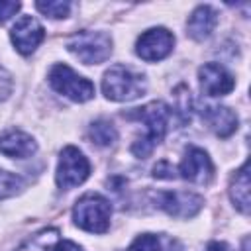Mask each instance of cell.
<instances>
[{"mask_svg": "<svg viewBox=\"0 0 251 251\" xmlns=\"http://www.w3.org/2000/svg\"><path fill=\"white\" fill-rule=\"evenodd\" d=\"M131 118L139 120L145 127L143 135H139L131 143V153L139 159H145L151 155V151L163 141L167 129H169V118L171 108L165 102H149L141 108H135Z\"/></svg>", "mask_w": 251, "mask_h": 251, "instance_id": "cell-1", "label": "cell"}, {"mask_svg": "<svg viewBox=\"0 0 251 251\" xmlns=\"http://www.w3.org/2000/svg\"><path fill=\"white\" fill-rule=\"evenodd\" d=\"M145 76L126 65H114L104 73L102 92L108 100L129 102L145 92Z\"/></svg>", "mask_w": 251, "mask_h": 251, "instance_id": "cell-2", "label": "cell"}, {"mask_svg": "<svg viewBox=\"0 0 251 251\" xmlns=\"http://www.w3.org/2000/svg\"><path fill=\"white\" fill-rule=\"evenodd\" d=\"M110 216L112 206L110 202L96 192H88L80 196L73 208V220L75 224L90 233H104L110 227Z\"/></svg>", "mask_w": 251, "mask_h": 251, "instance_id": "cell-3", "label": "cell"}, {"mask_svg": "<svg viewBox=\"0 0 251 251\" xmlns=\"http://www.w3.org/2000/svg\"><path fill=\"white\" fill-rule=\"evenodd\" d=\"M67 49L84 65H98L112 53V39L104 31H78L67 39Z\"/></svg>", "mask_w": 251, "mask_h": 251, "instance_id": "cell-4", "label": "cell"}, {"mask_svg": "<svg viewBox=\"0 0 251 251\" xmlns=\"http://www.w3.org/2000/svg\"><path fill=\"white\" fill-rule=\"evenodd\" d=\"M49 84L63 96L75 102H86L94 96V84L75 73L67 65H53L49 71Z\"/></svg>", "mask_w": 251, "mask_h": 251, "instance_id": "cell-5", "label": "cell"}, {"mask_svg": "<svg viewBox=\"0 0 251 251\" xmlns=\"http://www.w3.org/2000/svg\"><path fill=\"white\" fill-rule=\"evenodd\" d=\"M90 175V163L88 159L73 145H67L61 155H59V165H57V186L61 190H69L75 188L78 184H82Z\"/></svg>", "mask_w": 251, "mask_h": 251, "instance_id": "cell-6", "label": "cell"}, {"mask_svg": "<svg viewBox=\"0 0 251 251\" xmlns=\"http://www.w3.org/2000/svg\"><path fill=\"white\" fill-rule=\"evenodd\" d=\"M175 45V35L167 27H151L143 31L135 43V53L143 61H161L165 59Z\"/></svg>", "mask_w": 251, "mask_h": 251, "instance_id": "cell-7", "label": "cell"}, {"mask_svg": "<svg viewBox=\"0 0 251 251\" xmlns=\"http://www.w3.org/2000/svg\"><path fill=\"white\" fill-rule=\"evenodd\" d=\"M155 202L173 218H192L200 212L204 200L202 196L186 190H167L155 196Z\"/></svg>", "mask_w": 251, "mask_h": 251, "instance_id": "cell-8", "label": "cell"}, {"mask_svg": "<svg viewBox=\"0 0 251 251\" xmlns=\"http://www.w3.org/2000/svg\"><path fill=\"white\" fill-rule=\"evenodd\" d=\"M178 173L184 180H190L196 184H208L214 176V165L204 149L190 145L184 151V157L178 165Z\"/></svg>", "mask_w": 251, "mask_h": 251, "instance_id": "cell-9", "label": "cell"}, {"mask_svg": "<svg viewBox=\"0 0 251 251\" xmlns=\"http://www.w3.org/2000/svg\"><path fill=\"white\" fill-rule=\"evenodd\" d=\"M10 37H12V43L16 45V49H18L22 55H29V53H33V51L39 47V43L43 41L45 29H43V25H41L35 18H31V16H22V18L14 24V27H12V31H10Z\"/></svg>", "mask_w": 251, "mask_h": 251, "instance_id": "cell-10", "label": "cell"}, {"mask_svg": "<svg viewBox=\"0 0 251 251\" xmlns=\"http://www.w3.org/2000/svg\"><path fill=\"white\" fill-rule=\"evenodd\" d=\"M198 78H200L202 92L208 94V96H226L235 86L233 76L220 63H206V65H202L198 69Z\"/></svg>", "mask_w": 251, "mask_h": 251, "instance_id": "cell-11", "label": "cell"}, {"mask_svg": "<svg viewBox=\"0 0 251 251\" xmlns=\"http://www.w3.org/2000/svg\"><path fill=\"white\" fill-rule=\"evenodd\" d=\"M202 118L208 124V127L220 137H229L239 124L237 114L227 106H204Z\"/></svg>", "mask_w": 251, "mask_h": 251, "instance_id": "cell-12", "label": "cell"}, {"mask_svg": "<svg viewBox=\"0 0 251 251\" xmlns=\"http://www.w3.org/2000/svg\"><path fill=\"white\" fill-rule=\"evenodd\" d=\"M37 151V143L31 135L12 129L0 137V153L12 159H27Z\"/></svg>", "mask_w": 251, "mask_h": 251, "instance_id": "cell-13", "label": "cell"}, {"mask_svg": "<svg viewBox=\"0 0 251 251\" xmlns=\"http://www.w3.org/2000/svg\"><path fill=\"white\" fill-rule=\"evenodd\" d=\"M218 24V14L214 12V8L210 6H198L188 22H186V33L194 39V41H204L212 35L214 27Z\"/></svg>", "mask_w": 251, "mask_h": 251, "instance_id": "cell-14", "label": "cell"}, {"mask_svg": "<svg viewBox=\"0 0 251 251\" xmlns=\"http://www.w3.org/2000/svg\"><path fill=\"white\" fill-rule=\"evenodd\" d=\"M249 163H245L231 178L229 184V196L231 202L235 204V208L243 214H249V204H251V196H249Z\"/></svg>", "mask_w": 251, "mask_h": 251, "instance_id": "cell-15", "label": "cell"}, {"mask_svg": "<svg viewBox=\"0 0 251 251\" xmlns=\"http://www.w3.org/2000/svg\"><path fill=\"white\" fill-rule=\"evenodd\" d=\"M127 251H182L180 243L173 237L155 235V233H141L133 239Z\"/></svg>", "mask_w": 251, "mask_h": 251, "instance_id": "cell-16", "label": "cell"}, {"mask_svg": "<svg viewBox=\"0 0 251 251\" xmlns=\"http://www.w3.org/2000/svg\"><path fill=\"white\" fill-rule=\"evenodd\" d=\"M59 241H61L59 229L57 227H45V229L37 231L35 235H31L29 239H25L16 251H55Z\"/></svg>", "mask_w": 251, "mask_h": 251, "instance_id": "cell-17", "label": "cell"}, {"mask_svg": "<svg viewBox=\"0 0 251 251\" xmlns=\"http://www.w3.org/2000/svg\"><path fill=\"white\" fill-rule=\"evenodd\" d=\"M88 139L94 145L108 147V145H112L118 139V131L112 126V122H108V120H96L88 127Z\"/></svg>", "mask_w": 251, "mask_h": 251, "instance_id": "cell-18", "label": "cell"}, {"mask_svg": "<svg viewBox=\"0 0 251 251\" xmlns=\"http://www.w3.org/2000/svg\"><path fill=\"white\" fill-rule=\"evenodd\" d=\"M22 188H24V178L20 175H14V173L0 169V200L18 194Z\"/></svg>", "mask_w": 251, "mask_h": 251, "instance_id": "cell-19", "label": "cell"}, {"mask_svg": "<svg viewBox=\"0 0 251 251\" xmlns=\"http://www.w3.org/2000/svg\"><path fill=\"white\" fill-rule=\"evenodd\" d=\"M35 8L43 14V16H49V18H67L69 12H71V4L69 2H61V0H47V2H35Z\"/></svg>", "mask_w": 251, "mask_h": 251, "instance_id": "cell-20", "label": "cell"}, {"mask_svg": "<svg viewBox=\"0 0 251 251\" xmlns=\"http://www.w3.org/2000/svg\"><path fill=\"white\" fill-rule=\"evenodd\" d=\"M10 92H12V75L4 67H0V100H6Z\"/></svg>", "mask_w": 251, "mask_h": 251, "instance_id": "cell-21", "label": "cell"}, {"mask_svg": "<svg viewBox=\"0 0 251 251\" xmlns=\"http://www.w3.org/2000/svg\"><path fill=\"white\" fill-rule=\"evenodd\" d=\"M22 8L20 2H0V24H4L6 20H10L12 16H16V12Z\"/></svg>", "mask_w": 251, "mask_h": 251, "instance_id": "cell-22", "label": "cell"}, {"mask_svg": "<svg viewBox=\"0 0 251 251\" xmlns=\"http://www.w3.org/2000/svg\"><path fill=\"white\" fill-rule=\"evenodd\" d=\"M153 176H157V178H175L176 175H175V169H173L167 161H161L159 165H155Z\"/></svg>", "mask_w": 251, "mask_h": 251, "instance_id": "cell-23", "label": "cell"}, {"mask_svg": "<svg viewBox=\"0 0 251 251\" xmlns=\"http://www.w3.org/2000/svg\"><path fill=\"white\" fill-rule=\"evenodd\" d=\"M55 251H84L80 245H76L75 241H69V239H63V241H59V245H57V249Z\"/></svg>", "mask_w": 251, "mask_h": 251, "instance_id": "cell-24", "label": "cell"}, {"mask_svg": "<svg viewBox=\"0 0 251 251\" xmlns=\"http://www.w3.org/2000/svg\"><path fill=\"white\" fill-rule=\"evenodd\" d=\"M204 251H231V249H229V245L224 243V241H212V243H208V247H206Z\"/></svg>", "mask_w": 251, "mask_h": 251, "instance_id": "cell-25", "label": "cell"}]
</instances>
